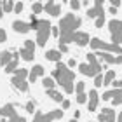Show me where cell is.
Here are the masks:
<instances>
[{
  "instance_id": "obj_13",
  "label": "cell",
  "mask_w": 122,
  "mask_h": 122,
  "mask_svg": "<svg viewBox=\"0 0 122 122\" xmlns=\"http://www.w3.org/2000/svg\"><path fill=\"white\" fill-rule=\"evenodd\" d=\"M87 65L94 70V73H96V75L101 73V63L98 61V58H96V54H94V52L92 54H87Z\"/></svg>"
},
{
  "instance_id": "obj_24",
  "label": "cell",
  "mask_w": 122,
  "mask_h": 122,
  "mask_svg": "<svg viewBox=\"0 0 122 122\" xmlns=\"http://www.w3.org/2000/svg\"><path fill=\"white\" fill-rule=\"evenodd\" d=\"M47 96H51L54 101H58V103H63V96H61V92H58L56 89H49L47 91Z\"/></svg>"
},
{
  "instance_id": "obj_23",
  "label": "cell",
  "mask_w": 122,
  "mask_h": 122,
  "mask_svg": "<svg viewBox=\"0 0 122 122\" xmlns=\"http://www.w3.org/2000/svg\"><path fill=\"white\" fill-rule=\"evenodd\" d=\"M113 80H115V71L113 70H108L107 73L103 75V86H110Z\"/></svg>"
},
{
  "instance_id": "obj_44",
  "label": "cell",
  "mask_w": 122,
  "mask_h": 122,
  "mask_svg": "<svg viewBox=\"0 0 122 122\" xmlns=\"http://www.w3.org/2000/svg\"><path fill=\"white\" fill-rule=\"evenodd\" d=\"M59 52H68V46H59Z\"/></svg>"
},
{
  "instance_id": "obj_35",
  "label": "cell",
  "mask_w": 122,
  "mask_h": 122,
  "mask_svg": "<svg viewBox=\"0 0 122 122\" xmlns=\"http://www.w3.org/2000/svg\"><path fill=\"white\" fill-rule=\"evenodd\" d=\"M5 40H7V33H5L4 28H0V44H4Z\"/></svg>"
},
{
  "instance_id": "obj_46",
  "label": "cell",
  "mask_w": 122,
  "mask_h": 122,
  "mask_svg": "<svg viewBox=\"0 0 122 122\" xmlns=\"http://www.w3.org/2000/svg\"><path fill=\"white\" fill-rule=\"evenodd\" d=\"M108 12H110V14H117V9H115V7H110Z\"/></svg>"
},
{
  "instance_id": "obj_20",
  "label": "cell",
  "mask_w": 122,
  "mask_h": 122,
  "mask_svg": "<svg viewBox=\"0 0 122 122\" xmlns=\"http://www.w3.org/2000/svg\"><path fill=\"white\" fill-rule=\"evenodd\" d=\"M61 56H63V54H61L58 49H51V51L46 52V59H47V61H54V63H59V61H61Z\"/></svg>"
},
{
  "instance_id": "obj_37",
  "label": "cell",
  "mask_w": 122,
  "mask_h": 122,
  "mask_svg": "<svg viewBox=\"0 0 122 122\" xmlns=\"http://www.w3.org/2000/svg\"><path fill=\"white\" fill-rule=\"evenodd\" d=\"M80 2H77V0H71V2H70V7L71 9H73V10H77V9H80Z\"/></svg>"
},
{
  "instance_id": "obj_12",
  "label": "cell",
  "mask_w": 122,
  "mask_h": 122,
  "mask_svg": "<svg viewBox=\"0 0 122 122\" xmlns=\"http://www.w3.org/2000/svg\"><path fill=\"white\" fill-rule=\"evenodd\" d=\"M61 117H63V110H51L49 113H44L38 122H54Z\"/></svg>"
},
{
  "instance_id": "obj_39",
  "label": "cell",
  "mask_w": 122,
  "mask_h": 122,
  "mask_svg": "<svg viewBox=\"0 0 122 122\" xmlns=\"http://www.w3.org/2000/svg\"><path fill=\"white\" fill-rule=\"evenodd\" d=\"M51 35L52 37H59V28H58V26H52V28H51Z\"/></svg>"
},
{
  "instance_id": "obj_50",
  "label": "cell",
  "mask_w": 122,
  "mask_h": 122,
  "mask_svg": "<svg viewBox=\"0 0 122 122\" xmlns=\"http://www.w3.org/2000/svg\"><path fill=\"white\" fill-rule=\"evenodd\" d=\"M0 122H7V120H5V119H2V120H0Z\"/></svg>"
},
{
  "instance_id": "obj_22",
  "label": "cell",
  "mask_w": 122,
  "mask_h": 122,
  "mask_svg": "<svg viewBox=\"0 0 122 122\" xmlns=\"http://www.w3.org/2000/svg\"><path fill=\"white\" fill-rule=\"evenodd\" d=\"M42 86L46 87V91H49V89H56V80L54 79H51V77H44L42 79Z\"/></svg>"
},
{
  "instance_id": "obj_49",
  "label": "cell",
  "mask_w": 122,
  "mask_h": 122,
  "mask_svg": "<svg viewBox=\"0 0 122 122\" xmlns=\"http://www.w3.org/2000/svg\"><path fill=\"white\" fill-rule=\"evenodd\" d=\"M70 122H79V120H77V119H71V120H70Z\"/></svg>"
},
{
  "instance_id": "obj_5",
  "label": "cell",
  "mask_w": 122,
  "mask_h": 122,
  "mask_svg": "<svg viewBox=\"0 0 122 122\" xmlns=\"http://www.w3.org/2000/svg\"><path fill=\"white\" fill-rule=\"evenodd\" d=\"M110 28V37H112L113 46H120L122 44V21L120 19H112L108 23Z\"/></svg>"
},
{
  "instance_id": "obj_36",
  "label": "cell",
  "mask_w": 122,
  "mask_h": 122,
  "mask_svg": "<svg viewBox=\"0 0 122 122\" xmlns=\"http://www.w3.org/2000/svg\"><path fill=\"white\" fill-rule=\"evenodd\" d=\"M21 10H23V2H16L14 4V12H21Z\"/></svg>"
},
{
  "instance_id": "obj_40",
  "label": "cell",
  "mask_w": 122,
  "mask_h": 122,
  "mask_svg": "<svg viewBox=\"0 0 122 122\" xmlns=\"http://www.w3.org/2000/svg\"><path fill=\"white\" fill-rule=\"evenodd\" d=\"M42 112H38V110H37V112H35V117H33V122H38V120H40V117H42Z\"/></svg>"
},
{
  "instance_id": "obj_48",
  "label": "cell",
  "mask_w": 122,
  "mask_h": 122,
  "mask_svg": "<svg viewBox=\"0 0 122 122\" xmlns=\"http://www.w3.org/2000/svg\"><path fill=\"white\" fill-rule=\"evenodd\" d=\"M117 122H122V112H120V115H119V119H117Z\"/></svg>"
},
{
  "instance_id": "obj_41",
  "label": "cell",
  "mask_w": 122,
  "mask_h": 122,
  "mask_svg": "<svg viewBox=\"0 0 122 122\" xmlns=\"http://www.w3.org/2000/svg\"><path fill=\"white\" fill-rule=\"evenodd\" d=\"M70 105H71V103L68 101V99H63V103H61V107H63V108L66 110V108H70Z\"/></svg>"
},
{
  "instance_id": "obj_15",
  "label": "cell",
  "mask_w": 122,
  "mask_h": 122,
  "mask_svg": "<svg viewBox=\"0 0 122 122\" xmlns=\"http://www.w3.org/2000/svg\"><path fill=\"white\" fill-rule=\"evenodd\" d=\"M16 107L12 103H7V105H4L2 108H0V115H2V117L5 119V120H9L10 117H14V115H18L16 113V110H14Z\"/></svg>"
},
{
  "instance_id": "obj_38",
  "label": "cell",
  "mask_w": 122,
  "mask_h": 122,
  "mask_svg": "<svg viewBox=\"0 0 122 122\" xmlns=\"http://www.w3.org/2000/svg\"><path fill=\"white\" fill-rule=\"evenodd\" d=\"M112 86H113V89H122V80H113Z\"/></svg>"
},
{
  "instance_id": "obj_7",
  "label": "cell",
  "mask_w": 122,
  "mask_h": 122,
  "mask_svg": "<svg viewBox=\"0 0 122 122\" xmlns=\"http://www.w3.org/2000/svg\"><path fill=\"white\" fill-rule=\"evenodd\" d=\"M71 42H75L77 46L84 47L91 42V37H89V33H86V31H75L73 35H71Z\"/></svg>"
},
{
  "instance_id": "obj_33",
  "label": "cell",
  "mask_w": 122,
  "mask_h": 122,
  "mask_svg": "<svg viewBox=\"0 0 122 122\" xmlns=\"http://www.w3.org/2000/svg\"><path fill=\"white\" fill-rule=\"evenodd\" d=\"M103 25H105V16L96 18V28H103Z\"/></svg>"
},
{
  "instance_id": "obj_32",
  "label": "cell",
  "mask_w": 122,
  "mask_h": 122,
  "mask_svg": "<svg viewBox=\"0 0 122 122\" xmlns=\"http://www.w3.org/2000/svg\"><path fill=\"white\" fill-rule=\"evenodd\" d=\"M7 122H26L25 117H19V115H14V117H10Z\"/></svg>"
},
{
  "instance_id": "obj_4",
  "label": "cell",
  "mask_w": 122,
  "mask_h": 122,
  "mask_svg": "<svg viewBox=\"0 0 122 122\" xmlns=\"http://www.w3.org/2000/svg\"><path fill=\"white\" fill-rule=\"evenodd\" d=\"M51 28L52 25L49 23L47 19H40L38 21V30H37V46L44 47L49 40V37H51Z\"/></svg>"
},
{
  "instance_id": "obj_43",
  "label": "cell",
  "mask_w": 122,
  "mask_h": 122,
  "mask_svg": "<svg viewBox=\"0 0 122 122\" xmlns=\"http://www.w3.org/2000/svg\"><path fill=\"white\" fill-rule=\"evenodd\" d=\"M115 65H122V54L115 56Z\"/></svg>"
},
{
  "instance_id": "obj_9",
  "label": "cell",
  "mask_w": 122,
  "mask_h": 122,
  "mask_svg": "<svg viewBox=\"0 0 122 122\" xmlns=\"http://www.w3.org/2000/svg\"><path fill=\"white\" fill-rule=\"evenodd\" d=\"M98 122H115V110L103 108L98 115Z\"/></svg>"
},
{
  "instance_id": "obj_18",
  "label": "cell",
  "mask_w": 122,
  "mask_h": 122,
  "mask_svg": "<svg viewBox=\"0 0 122 122\" xmlns=\"http://www.w3.org/2000/svg\"><path fill=\"white\" fill-rule=\"evenodd\" d=\"M18 59H19V52H16L14 56H12V59L7 63V66H5V73H14L16 70H18Z\"/></svg>"
},
{
  "instance_id": "obj_27",
  "label": "cell",
  "mask_w": 122,
  "mask_h": 122,
  "mask_svg": "<svg viewBox=\"0 0 122 122\" xmlns=\"http://www.w3.org/2000/svg\"><path fill=\"white\" fill-rule=\"evenodd\" d=\"M38 21H40V19H37L35 16L31 14V19H30V28L31 30H38Z\"/></svg>"
},
{
  "instance_id": "obj_30",
  "label": "cell",
  "mask_w": 122,
  "mask_h": 122,
  "mask_svg": "<svg viewBox=\"0 0 122 122\" xmlns=\"http://www.w3.org/2000/svg\"><path fill=\"white\" fill-rule=\"evenodd\" d=\"M25 108H26V112H28V113L37 112V110H35V101H28V103L25 105Z\"/></svg>"
},
{
  "instance_id": "obj_25",
  "label": "cell",
  "mask_w": 122,
  "mask_h": 122,
  "mask_svg": "<svg viewBox=\"0 0 122 122\" xmlns=\"http://www.w3.org/2000/svg\"><path fill=\"white\" fill-rule=\"evenodd\" d=\"M44 10V4L42 2H35L31 5V12H33V16H37V14H40Z\"/></svg>"
},
{
  "instance_id": "obj_11",
  "label": "cell",
  "mask_w": 122,
  "mask_h": 122,
  "mask_svg": "<svg viewBox=\"0 0 122 122\" xmlns=\"http://www.w3.org/2000/svg\"><path fill=\"white\" fill-rule=\"evenodd\" d=\"M44 10H46V12H49L51 16H59V14H61V4L49 0L47 4H44Z\"/></svg>"
},
{
  "instance_id": "obj_6",
  "label": "cell",
  "mask_w": 122,
  "mask_h": 122,
  "mask_svg": "<svg viewBox=\"0 0 122 122\" xmlns=\"http://www.w3.org/2000/svg\"><path fill=\"white\" fill-rule=\"evenodd\" d=\"M35 46H37V42L25 40V46L19 49V58L25 61H33V58H35Z\"/></svg>"
},
{
  "instance_id": "obj_51",
  "label": "cell",
  "mask_w": 122,
  "mask_h": 122,
  "mask_svg": "<svg viewBox=\"0 0 122 122\" xmlns=\"http://www.w3.org/2000/svg\"><path fill=\"white\" fill-rule=\"evenodd\" d=\"M96 122H98V120H96Z\"/></svg>"
},
{
  "instance_id": "obj_8",
  "label": "cell",
  "mask_w": 122,
  "mask_h": 122,
  "mask_svg": "<svg viewBox=\"0 0 122 122\" xmlns=\"http://www.w3.org/2000/svg\"><path fill=\"white\" fill-rule=\"evenodd\" d=\"M10 82H12V87H14V89H18L19 92H26V91H28V79H26V77H12V80H10Z\"/></svg>"
},
{
  "instance_id": "obj_34",
  "label": "cell",
  "mask_w": 122,
  "mask_h": 122,
  "mask_svg": "<svg viewBox=\"0 0 122 122\" xmlns=\"http://www.w3.org/2000/svg\"><path fill=\"white\" fill-rule=\"evenodd\" d=\"M112 103L115 105V107H117V105H122V92L119 94V96H115V98L112 99Z\"/></svg>"
},
{
  "instance_id": "obj_31",
  "label": "cell",
  "mask_w": 122,
  "mask_h": 122,
  "mask_svg": "<svg viewBox=\"0 0 122 122\" xmlns=\"http://www.w3.org/2000/svg\"><path fill=\"white\" fill-rule=\"evenodd\" d=\"M94 86H96V87H101L103 86V73H99V75L94 77Z\"/></svg>"
},
{
  "instance_id": "obj_28",
  "label": "cell",
  "mask_w": 122,
  "mask_h": 122,
  "mask_svg": "<svg viewBox=\"0 0 122 122\" xmlns=\"http://www.w3.org/2000/svg\"><path fill=\"white\" fill-rule=\"evenodd\" d=\"M77 103H79V105H84V103H87V94H86V92L77 94Z\"/></svg>"
},
{
  "instance_id": "obj_3",
  "label": "cell",
  "mask_w": 122,
  "mask_h": 122,
  "mask_svg": "<svg viewBox=\"0 0 122 122\" xmlns=\"http://www.w3.org/2000/svg\"><path fill=\"white\" fill-rule=\"evenodd\" d=\"M89 46L94 49V51H99V52H110V54H122V47L120 46H113V44H108V42H103L101 38L94 37L91 38Z\"/></svg>"
},
{
  "instance_id": "obj_2",
  "label": "cell",
  "mask_w": 122,
  "mask_h": 122,
  "mask_svg": "<svg viewBox=\"0 0 122 122\" xmlns=\"http://www.w3.org/2000/svg\"><path fill=\"white\" fill-rule=\"evenodd\" d=\"M82 25V19L80 18H75V14H66L63 19L59 21L58 28L61 31L59 35V46H68V44L71 42V35L77 31V28Z\"/></svg>"
},
{
  "instance_id": "obj_1",
  "label": "cell",
  "mask_w": 122,
  "mask_h": 122,
  "mask_svg": "<svg viewBox=\"0 0 122 122\" xmlns=\"http://www.w3.org/2000/svg\"><path fill=\"white\" fill-rule=\"evenodd\" d=\"M52 79L56 80L58 86L63 87V91L66 94H71L75 91V73L66 65L61 63V61L56 63V68H54V71H52Z\"/></svg>"
},
{
  "instance_id": "obj_10",
  "label": "cell",
  "mask_w": 122,
  "mask_h": 122,
  "mask_svg": "<svg viewBox=\"0 0 122 122\" xmlns=\"http://www.w3.org/2000/svg\"><path fill=\"white\" fill-rule=\"evenodd\" d=\"M87 16H89V18H99V16H105V12H103V0H96L94 5L87 10Z\"/></svg>"
},
{
  "instance_id": "obj_19",
  "label": "cell",
  "mask_w": 122,
  "mask_h": 122,
  "mask_svg": "<svg viewBox=\"0 0 122 122\" xmlns=\"http://www.w3.org/2000/svg\"><path fill=\"white\" fill-rule=\"evenodd\" d=\"M94 54H96V58H99L103 63L115 65V56H113V54H110V52H94Z\"/></svg>"
},
{
  "instance_id": "obj_17",
  "label": "cell",
  "mask_w": 122,
  "mask_h": 122,
  "mask_svg": "<svg viewBox=\"0 0 122 122\" xmlns=\"http://www.w3.org/2000/svg\"><path fill=\"white\" fill-rule=\"evenodd\" d=\"M12 28L16 33H28L31 28H30V23H26V21H14L12 23Z\"/></svg>"
},
{
  "instance_id": "obj_42",
  "label": "cell",
  "mask_w": 122,
  "mask_h": 122,
  "mask_svg": "<svg viewBox=\"0 0 122 122\" xmlns=\"http://www.w3.org/2000/svg\"><path fill=\"white\" fill-rule=\"evenodd\" d=\"M75 65H77V61H75L73 58H71V59L68 61V65H66V66H68V68H73V66H75Z\"/></svg>"
},
{
  "instance_id": "obj_16",
  "label": "cell",
  "mask_w": 122,
  "mask_h": 122,
  "mask_svg": "<svg viewBox=\"0 0 122 122\" xmlns=\"http://www.w3.org/2000/svg\"><path fill=\"white\" fill-rule=\"evenodd\" d=\"M87 99H89V112H94V110L98 108V103H99V94H98V91L96 89H92V91H89V94H87Z\"/></svg>"
},
{
  "instance_id": "obj_29",
  "label": "cell",
  "mask_w": 122,
  "mask_h": 122,
  "mask_svg": "<svg viewBox=\"0 0 122 122\" xmlns=\"http://www.w3.org/2000/svg\"><path fill=\"white\" fill-rule=\"evenodd\" d=\"M84 89H86V84H84V82H77V84H75V92H77V94H82V92H84Z\"/></svg>"
},
{
  "instance_id": "obj_21",
  "label": "cell",
  "mask_w": 122,
  "mask_h": 122,
  "mask_svg": "<svg viewBox=\"0 0 122 122\" xmlns=\"http://www.w3.org/2000/svg\"><path fill=\"white\" fill-rule=\"evenodd\" d=\"M79 71L82 75H87V77H96V73H94V70L91 68L87 63H82V65H79Z\"/></svg>"
},
{
  "instance_id": "obj_47",
  "label": "cell",
  "mask_w": 122,
  "mask_h": 122,
  "mask_svg": "<svg viewBox=\"0 0 122 122\" xmlns=\"http://www.w3.org/2000/svg\"><path fill=\"white\" fill-rule=\"evenodd\" d=\"M4 16V7H2V2H0V18Z\"/></svg>"
},
{
  "instance_id": "obj_14",
  "label": "cell",
  "mask_w": 122,
  "mask_h": 122,
  "mask_svg": "<svg viewBox=\"0 0 122 122\" xmlns=\"http://www.w3.org/2000/svg\"><path fill=\"white\" fill-rule=\"evenodd\" d=\"M44 71H46V68H44L42 65H35V66L30 70V73H28V82H35L38 77L44 75Z\"/></svg>"
},
{
  "instance_id": "obj_26",
  "label": "cell",
  "mask_w": 122,
  "mask_h": 122,
  "mask_svg": "<svg viewBox=\"0 0 122 122\" xmlns=\"http://www.w3.org/2000/svg\"><path fill=\"white\" fill-rule=\"evenodd\" d=\"M2 7H4V12H14V2H10V0L2 2Z\"/></svg>"
},
{
  "instance_id": "obj_45",
  "label": "cell",
  "mask_w": 122,
  "mask_h": 122,
  "mask_svg": "<svg viewBox=\"0 0 122 122\" xmlns=\"http://www.w3.org/2000/svg\"><path fill=\"white\" fill-rule=\"evenodd\" d=\"M112 7H120V2L119 0H112Z\"/></svg>"
}]
</instances>
